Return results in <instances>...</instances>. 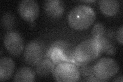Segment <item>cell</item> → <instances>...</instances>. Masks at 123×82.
<instances>
[{
  "mask_svg": "<svg viewBox=\"0 0 123 82\" xmlns=\"http://www.w3.org/2000/svg\"><path fill=\"white\" fill-rule=\"evenodd\" d=\"M101 12L108 16H113L117 14L120 9V4L116 0H102L99 3Z\"/></svg>",
  "mask_w": 123,
  "mask_h": 82,
  "instance_id": "11",
  "label": "cell"
},
{
  "mask_svg": "<svg viewBox=\"0 0 123 82\" xmlns=\"http://www.w3.org/2000/svg\"><path fill=\"white\" fill-rule=\"evenodd\" d=\"M15 69V63L9 57H2L0 59V81L1 82L9 80Z\"/></svg>",
  "mask_w": 123,
  "mask_h": 82,
  "instance_id": "9",
  "label": "cell"
},
{
  "mask_svg": "<svg viewBox=\"0 0 123 82\" xmlns=\"http://www.w3.org/2000/svg\"><path fill=\"white\" fill-rule=\"evenodd\" d=\"M4 44L8 51L15 57L20 56L24 49L23 37L14 30H8L6 32L4 37Z\"/></svg>",
  "mask_w": 123,
  "mask_h": 82,
  "instance_id": "5",
  "label": "cell"
},
{
  "mask_svg": "<svg viewBox=\"0 0 123 82\" xmlns=\"http://www.w3.org/2000/svg\"><path fill=\"white\" fill-rule=\"evenodd\" d=\"M123 27L122 26L120 28H119L117 32V41L123 44Z\"/></svg>",
  "mask_w": 123,
  "mask_h": 82,
  "instance_id": "17",
  "label": "cell"
},
{
  "mask_svg": "<svg viewBox=\"0 0 123 82\" xmlns=\"http://www.w3.org/2000/svg\"><path fill=\"white\" fill-rule=\"evenodd\" d=\"M102 54L97 40L89 38L80 42L74 49L75 64L79 67L89 64Z\"/></svg>",
  "mask_w": 123,
  "mask_h": 82,
  "instance_id": "2",
  "label": "cell"
},
{
  "mask_svg": "<svg viewBox=\"0 0 123 82\" xmlns=\"http://www.w3.org/2000/svg\"><path fill=\"white\" fill-rule=\"evenodd\" d=\"M52 74L54 79L59 82H78L81 77L79 67L69 62H63L55 65Z\"/></svg>",
  "mask_w": 123,
  "mask_h": 82,
  "instance_id": "4",
  "label": "cell"
},
{
  "mask_svg": "<svg viewBox=\"0 0 123 82\" xmlns=\"http://www.w3.org/2000/svg\"><path fill=\"white\" fill-rule=\"evenodd\" d=\"M15 24V19L11 13H9L3 14L1 19V25L6 29L8 30H12Z\"/></svg>",
  "mask_w": 123,
  "mask_h": 82,
  "instance_id": "15",
  "label": "cell"
},
{
  "mask_svg": "<svg viewBox=\"0 0 123 82\" xmlns=\"http://www.w3.org/2000/svg\"><path fill=\"white\" fill-rule=\"evenodd\" d=\"M43 46L37 41L29 42L25 46L23 53L25 62L30 65H36L44 57Z\"/></svg>",
  "mask_w": 123,
  "mask_h": 82,
  "instance_id": "6",
  "label": "cell"
},
{
  "mask_svg": "<svg viewBox=\"0 0 123 82\" xmlns=\"http://www.w3.org/2000/svg\"><path fill=\"white\" fill-rule=\"evenodd\" d=\"M83 2H86V3H92V2H95V1H94V0H93V1H83Z\"/></svg>",
  "mask_w": 123,
  "mask_h": 82,
  "instance_id": "19",
  "label": "cell"
},
{
  "mask_svg": "<svg viewBox=\"0 0 123 82\" xmlns=\"http://www.w3.org/2000/svg\"><path fill=\"white\" fill-rule=\"evenodd\" d=\"M55 66L49 57H43L34 65V72L38 76H46L52 73Z\"/></svg>",
  "mask_w": 123,
  "mask_h": 82,
  "instance_id": "10",
  "label": "cell"
},
{
  "mask_svg": "<svg viewBox=\"0 0 123 82\" xmlns=\"http://www.w3.org/2000/svg\"><path fill=\"white\" fill-rule=\"evenodd\" d=\"M113 82H123V77L122 75L121 76H118L117 77H115L114 79L112 80Z\"/></svg>",
  "mask_w": 123,
  "mask_h": 82,
  "instance_id": "18",
  "label": "cell"
},
{
  "mask_svg": "<svg viewBox=\"0 0 123 82\" xmlns=\"http://www.w3.org/2000/svg\"><path fill=\"white\" fill-rule=\"evenodd\" d=\"M36 73L29 67H23L15 73L13 78L14 82H32L35 81Z\"/></svg>",
  "mask_w": 123,
  "mask_h": 82,
  "instance_id": "12",
  "label": "cell"
},
{
  "mask_svg": "<svg viewBox=\"0 0 123 82\" xmlns=\"http://www.w3.org/2000/svg\"><path fill=\"white\" fill-rule=\"evenodd\" d=\"M95 40L98 42L101 53H106L108 55L113 56L116 53V47L106 36Z\"/></svg>",
  "mask_w": 123,
  "mask_h": 82,
  "instance_id": "13",
  "label": "cell"
},
{
  "mask_svg": "<svg viewBox=\"0 0 123 82\" xmlns=\"http://www.w3.org/2000/svg\"><path fill=\"white\" fill-rule=\"evenodd\" d=\"M18 11L24 20L33 22L38 16L40 8L34 0H23L19 3Z\"/></svg>",
  "mask_w": 123,
  "mask_h": 82,
  "instance_id": "7",
  "label": "cell"
},
{
  "mask_svg": "<svg viewBox=\"0 0 123 82\" xmlns=\"http://www.w3.org/2000/svg\"><path fill=\"white\" fill-rule=\"evenodd\" d=\"M43 6L46 13L52 18L61 17L65 11V4L60 0L46 1Z\"/></svg>",
  "mask_w": 123,
  "mask_h": 82,
  "instance_id": "8",
  "label": "cell"
},
{
  "mask_svg": "<svg viewBox=\"0 0 123 82\" xmlns=\"http://www.w3.org/2000/svg\"><path fill=\"white\" fill-rule=\"evenodd\" d=\"M119 66L117 62L110 57L99 58L92 65V75L98 82H106L117 73Z\"/></svg>",
  "mask_w": 123,
  "mask_h": 82,
  "instance_id": "3",
  "label": "cell"
},
{
  "mask_svg": "<svg viewBox=\"0 0 123 82\" xmlns=\"http://www.w3.org/2000/svg\"><path fill=\"white\" fill-rule=\"evenodd\" d=\"M95 19L96 13L92 7L87 5H79L70 11L68 21L73 29L84 30L93 24Z\"/></svg>",
  "mask_w": 123,
  "mask_h": 82,
  "instance_id": "1",
  "label": "cell"
},
{
  "mask_svg": "<svg viewBox=\"0 0 123 82\" xmlns=\"http://www.w3.org/2000/svg\"><path fill=\"white\" fill-rule=\"evenodd\" d=\"M79 68L80 74L81 76H85V77L89 76L92 75V65H90L89 64L84 65L83 66H80Z\"/></svg>",
  "mask_w": 123,
  "mask_h": 82,
  "instance_id": "16",
  "label": "cell"
},
{
  "mask_svg": "<svg viewBox=\"0 0 123 82\" xmlns=\"http://www.w3.org/2000/svg\"><path fill=\"white\" fill-rule=\"evenodd\" d=\"M106 28L105 26L101 23H97L92 27L91 36L92 38L97 40L106 36Z\"/></svg>",
  "mask_w": 123,
  "mask_h": 82,
  "instance_id": "14",
  "label": "cell"
}]
</instances>
